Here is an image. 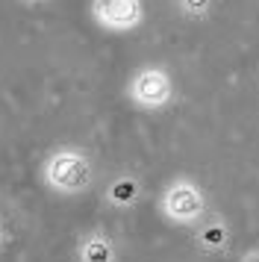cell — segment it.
Returning <instances> with one entry per match:
<instances>
[{
	"mask_svg": "<svg viewBox=\"0 0 259 262\" xmlns=\"http://www.w3.org/2000/svg\"><path fill=\"white\" fill-rule=\"evenodd\" d=\"M41 177L53 191L59 194H80L92 186L94 168L92 159L77 150V147H59L45 159L41 165Z\"/></svg>",
	"mask_w": 259,
	"mask_h": 262,
	"instance_id": "1",
	"label": "cell"
},
{
	"mask_svg": "<svg viewBox=\"0 0 259 262\" xmlns=\"http://www.w3.org/2000/svg\"><path fill=\"white\" fill-rule=\"evenodd\" d=\"M162 212L171 221H177V224L198 221L200 212H203V191L195 183H188V180H177L162 194Z\"/></svg>",
	"mask_w": 259,
	"mask_h": 262,
	"instance_id": "4",
	"label": "cell"
},
{
	"mask_svg": "<svg viewBox=\"0 0 259 262\" xmlns=\"http://www.w3.org/2000/svg\"><path fill=\"white\" fill-rule=\"evenodd\" d=\"M224 238H227V230H224L221 224H212V227H206V230L200 233V242H203L206 248H221Z\"/></svg>",
	"mask_w": 259,
	"mask_h": 262,
	"instance_id": "7",
	"label": "cell"
},
{
	"mask_svg": "<svg viewBox=\"0 0 259 262\" xmlns=\"http://www.w3.org/2000/svg\"><path fill=\"white\" fill-rule=\"evenodd\" d=\"M180 9L188 15V18H203L209 12V0H177Z\"/></svg>",
	"mask_w": 259,
	"mask_h": 262,
	"instance_id": "8",
	"label": "cell"
},
{
	"mask_svg": "<svg viewBox=\"0 0 259 262\" xmlns=\"http://www.w3.org/2000/svg\"><path fill=\"white\" fill-rule=\"evenodd\" d=\"M136 198H139V183L133 177H118L109 186V201L115 203V206H130Z\"/></svg>",
	"mask_w": 259,
	"mask_h": 262,
	"instance_id": "6",
	"label": "cell"
},
{
	"mask_svg": "<svg viewBox=\"0 0 259 262\" xmlns=\"http://www.w3.org/2000/svg\"><path fill=\"white\" fill-rule=\"evenodd\" d=\"M174 97V83L165 68H139L130 80V100L141 109H159Z\"/></svg>",
	"mask_w": 259,
	"mask_h": 262,
	"instance_id": "2",
	"label": "cell"
},
{
	"mask_svg": "<svg viewBox=\"0 0 259 262\" xmlns=\"http://www.w3.org/2000/svg\"><path fill=\"white\" fill-rule=\"evenodd\" d=\"M27 3H41V0H27Z\"/></svg>",
	"mask_w": 259,
	"mask_h": 262,
	"instance_id": "10",
	"label": "cell"
},
{
	"mask_svg": "<svg viewBox=\"0 0 259 262\" xmlns=\"http://www.w3.org/2000/svg\"><path fill=\"white\" fill-rule=\"evenodd\" d=\"M92 18L109 33L136 30L144 18L141 0H92Z\"/></svg>",
	"mask_w": 259,
	"mask_h": 262,
	"instance_id": "3",
	"label": "cell"
},
{
	"mask_svg": "<svg viewBox=\"0 0 259 262\" xmlns=\"http://www.w3.org/2000/svg\"><path fill=\"white\" fill-rule=\"evenodd\" d=\"M80 259L82 262H115V245L100 233H92L80 242Z\"/></svg>",
	"mask_w": 259,
	"mask_h": 262,
	"instance_id": "5",
	"label": "cell"
},
{
	"mask_svg": "<svg viewBox=\"0 0 259 262\" xmlns=\"http://www.w3.org/2000/svg\"><path fill=\"white\" fill-rule=\"evenodd\" d=\"M0 245H3V224H0Z\"/></svg>",
	"mask_w": 259,
	"mask_h": 262,
	"instance_id": "9",
	"label": "cell"
}]
</instances>
